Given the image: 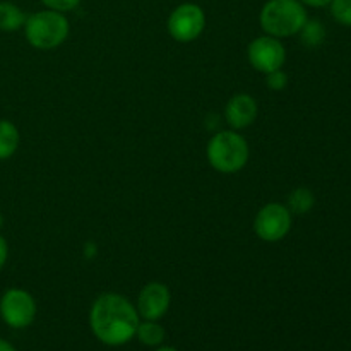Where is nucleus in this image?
I'll return each mask as SVG.
<instances>
[{
	"label": "nucleus",
	"instance_id": "f257e3e1",
	"mask_svg": "<svg viewBox=\"0 0 351 351\" xmlns=\"http://www.w3.org/2000/svg\"><path fill=\"white\" fill-rule=\"evenodd\" d=\"M139 322L137 308L120 293L99 295L89 312L93 335L108 346L129 343L136 336Z\"/></svg>",
	"mask_w": 351,
	"mask_h": 351
},
{
	"label": "nucleus",
	"instance_id": "f03ea898",
	"mask_svg": "<svg viewBox=\"0 0 351 351\" xmlns=\"http://www.w3.org/2000/svg\"><path fill=\"white\" fill-rule=\"evenodd\" d=\"M307 19V9L300 0H267L259 14L264 33L280 40L300 33Z\"/></svg>",
	"mask_w": 351,
	"mask_h": 351
},
{
	"label": "nucleus",
	"instance_id": "7ed1b4c3",
	"mask_svg": "<svg viewBox=\"0 0 351 351\" xmlns=\"http://www.w3.org/2000/svg\"><path fill=\"white\" fill-rule=\"evenodd\" d=\"M206 156L209 165L219 173H237L249 161V143L237 130H223L209 139Z\"/></svg>",
	"mask_w": 351,
	"mask_h": 351
},
{
	"label": "nucleus",
	"instance_id": "20e7f679",
	"mask_svg": "<svg viewBox=\"0 0 351 351\" xmlns=\"http://www.w3.org/2000/svg\"><path fill=\"white\" fill-rule=\"evenodd\" d=\"M23 27L27 43L36 50L43 51L60 47L71 33V24L65 14L50 9L38 10L27 16Z\"/></svg>",
	"mask_w": 351,
	"mask_h": 351
},
{
	"label": "nucleus",
	"instance_id": "39448f33",
	"mask_svg": "<svg viewBox=\"0 0 351 351\" xmlns=\"http://www.w3.org/2000/svg\"><path fill=\"white\" fill-rule=\"evenodd\" d=\"M293 215L281 202H267L254 218V232L263 242H280L290 233Z\"/></svg>",
	"mask_w": 351,
	"mask_h": 351
},
{
	"label": "nucleus",
	"instance_id": "423d86ee",
	"mask_svg": "<svg viewBox=\"0 0 351 351\" xmlns=\"http://www.w3.org/2000/svg\"><path fill=\"white\" fill-rule=\"evenodd\" d=\"M168 33L178 43H191L202 34L206 27V14L201 5L184 2L175 7L168 16Z\"/></svg>",
	"mask_w": 351,
	"mask_h": 351
},
{
	"label": "nucleus",
	"instance_id": "0eeeda50",
	"mask_svg": "<svg viewBox=\"0 0 351 351\" xmlns=\"http://www.w3.org/2000/svg\"><path fill=\"white\" fill-rule=\"evenodd\" d=\"M0 317L9 328L24 329L36 317V302L23 288H9L0 298Z\"/></svg>",
	"mask_w": 351,
	"mask_h": 351
},
{
	"label": "nucleus",
	"instance_id": "6e6552de",
	"mask_svg": "<svg viewBox=\"0 0 351 351\" xmlns=\"http://www.w3.org/2000/svg\"><path fill=\"white\" fill-rule=\"evenodd\" d=\"M247 57L252 69H256L261 74H271L283 69L287 62V48L281 43L280 38L264 34L250 41L247 48Z\"/></svg>",
	"mask_w": 351,
	"mask_h": 351
},
{
	"label": "nucleus",
	"instance_id": "1a4fd4ad",
	"mask_svg": "<svg viewBox=\"0 0 351 351\" xmlns=\"http://www.w3.org/2000/svg\"><path fill=\"white\" fill-rule=\"evenodd\" d=\"M171 304V293L167 285L160 281L144 285L143 290L139 291L137 297V312L139 317L144 321H158L168 312Z\"/></svg>",
	"mask_w": 351,
	"mask_h": 351
},
{
	"label": "nucleus",
	"instance_id": "9d476101",
	"mask_svg": "<svg viewBox=\"0 0 351 351\" xmlns=\"http://www.w3.org/2000/svg\"><path fill=\"white\" fill-rule=\"evenodd\" d=\"M259 113V105L254 96L247 93H239L232 96L225 106V120L233 130L247 129L252 125Z\"/></svg>",
	"mask_w": 351,
	"mask_h": 351
},
{
	"label": "nucleus",
	"instance_id": "9b49d317",
	"mask_svg": "<svg viewBox=\"0 0 351 351\" xmlns=\"http://www.w3.org/2000/svg\"><path fill=\"white\" fill-rule=\"evenodd\" d=\"M26 17L24 10L14 2H9V0L0 2V31L14 33V31L21 29L26 23Z\"/></svg>",
	"mask_w": 351,
	"mask_h": 351
},
{
	"label": "nucleus",
	"instance_id": "f8f14e48",
	"mask_svg": "<svg viewBox=\"0 0 351 351\" xmlns=\"http://www.w3.org/2000/svg\"><path fill=\"white\" fill-rule=\"evenodd\" d=\"M21 136L17 127L10 120H0V161L9 160L19 147Z\"/></svg>",
	"mask_w": 351,
	"mask_h": 351
},
{
	"label": "nucleus",
	"instance_id": "ddd939ff",
	"mask_svg": "<svg viewBox=\"0 0 351 351\" xmlns=\"http://www.w3.org/2000/svg\"><path fill=\"white\" fill-rule=\"evenodd\" d=\"M315 204V197L312 194L311 189L307 187H298L293 189L288 195V204L287 208L290 209L291 215H297V216H304L314 208Z\"/></svg>",
	"mask_w": 351,
	"mask_h": 351
},
{
	"label": "nucleus",
	"instance_id": "4468645a",
	"mask_svg": "<svg viewBox=\"0 0 351 351\" xmlns=\"http://www.w3.org/2000/svg\"><path fill=\"white\" fill-rule=\"evenodd\" d=\"M136 336L143 345L160 346L165 339V329L156 321H144L137 326Z\"/></svg>",
	"mask_w": 351,
	"mask_h": 351
},
{
	"label": "nucleus",
	"instance_id": "2eb2a0df",
	"mask_svg": "<svg viewBox=\"0 0 351 351\" xmlns=\"http://www.w3.org/2000/svg\"><path fill=\"white\" fill-rule=\"evenodd\" d=\"M300 38L302 43L307 45V47L314 48L319 45L324 43L326 40V27L324 24L319 19H307V23L304 24V27L300 29Z\"/></svg>",
	"mask_w": 351,
	"mask_h": 351
},
{
	"label": "nucleus",
	"instance_id": "dca6fc26",
	"mask_svg": "<svg viewBox=\"0 0 351 351\" xmlns=\"http://www.w3.org/2000/svg\"><path fill=\"white\" fill-rule=\"evenodd\" d=\"M328 7L336 23L351 27V0H332Z\"/></svg>",
	"mask_w": 351,
	"mask_h": 351
},
{
	"label": "nucleus",
	"instance_id": "f3484780",
	"mask_svg": "<svg viewBox=\"0 0 351 351\" xmlns=\"http://www.w3.org/2000/svg\"><path fill=\"white\" fill-rule=\"evenodd\" d=\"M47 9L55 10V12H71L75 7H79L81 0H40Z\"/></svg>",
	"mask_w": 351,
	"mask_h": 351
},
{
	"label": "nucleus",
	"instance_id": "a211bd4d",
	"mask_svg": "<svg viewBox=\"0 0 351 351\" xmlns=\"http://www.w3.org/2000/svg\"><path fill=\"white\" fill-rule=\"evenodd\" d=\"M288 84V75L285 74L283 69L266 74V86L271 91H283Z\"/></svg>",
	"mask_w": 351,
	"mask_h": 351
},
{
	"label": "nucleus",
	"instance_id": "6ab92c4d",
	"mask_svg": "<svg viewBox=\"0 0 351 351\" xmlns=\"http://www.w3.org/2000/svg\"><path fill=\"white\" fill-rule=\"evenodd\" d=\"M7 257H9V245H7V240L0 235V269L5 266Z\"/></svg>",
	"mask_w": 351,
	"mask_h": 351
},
{
	"label": "nucleus",
	"instance_id": "aec40b11",
	"mask_svg": "<svg viewBox=\"0 0 351 351\" xmlns=\"http://www.w3.org/2000/svg\"><path fill=\"white\" fill-rule=\"evenodd\" d=\"M305 7H315V9H321V7H328L332 0H300Z\"/></svg>",
	"mask_w": 351,
	"mask_h": 351
},
{
	"label": "nucleus",
	"instance_id": "412c9836",
	"mask_svg": "<svg viewBox=\"0 0 351 351\" xmlns=\"http://www.w3.org/2000/svg\"><path fill=\"white\" fill-rule=\"evenodd\" d=\"M0 351H16V348H14L9 341H5V339L0 338Z\"/></svg>",
	"mask_w": 351,
	"mask_h": 351
},
{
	"label": "nucleus",
	"instance_id": "4be33fe9",
	"mask_svg": "<svg viewBox=\"0 0 351 351\" xmlns=\"http://www.w3.org/2000/svg\"><path fill=\"white\" fill-rule=\"evenodd\" d=\"M156 351H178V350L171 348V346H160V348H158Z\"/></svg>",
	"mask_w": 351,
	"mask_h": 351
},
{
	"label": "nucleus",
	"instance_id": "5701e85b",
	"mask_svg": "<svg viewBox=\"0 0 351 351\" xmlns=\"http://www.w3.org/2000/svg\"><path fill=\"white\" fill-rule=\"evenodd\" d=\"M2 225H3V216L2 213H0V228H2Z\"/></svg>",
	"mask_w": 351,
	"mask_h": 351
}]
</instances>
